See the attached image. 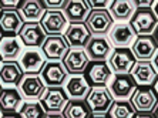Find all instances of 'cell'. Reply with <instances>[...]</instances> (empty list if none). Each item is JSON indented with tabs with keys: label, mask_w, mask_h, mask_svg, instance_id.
Returning a JSON list of instances; mask_svg holds the SVG:
<instances>
[{
	"label": "cell",
	"mask_w": 158,
	"mask_h": 118,
	"mask_svg": "<svg viewBox=\"0 0 158 118\" xmlns=\"http://www.w3.org/2000/svg\"><path fill=\"white\" fill-rule=\"evenodd\" d=\"M24 24L17 10H0V34L2 36H17Z\"/></svg>",
	"instance_id": "cb8c5ba5"
},
{
	"label": "cell",
	"mask_w": 158,
	"mask_h": 118,
	"mask_svg": "<svg viewBox=\"0 0 158 118\" xmlns=\"http://www.w3.org/2000/svg\"><path fill=\"white\" fill-rule=\"evenodd\" d=\"M90 13V7L85 0H67L66 7L63 9V14L70 23H84Z\"/></svg>",
	"instance_id": "d4e9b609"
},
{
	"label": "cell",
	"mask_w": 158,
	"mask_h": 118,
	"mask_svg": "<svg viewBox=\"0 0 158 118\" xmlns=\"http://www.w3.org/2000/svg\"><path fill=\"white\" fill-rule=\"evenodd\" d=\"M83 75L90 87H107L114 74L107 61H90Z\"/></svg>",
	"instance_id": "8992f818"
},
{
	"label": "cell",
	"mask_w": 158,
	"mask_h": 118,
	"mask_svg": "<svg viewBox=\"0 0 158 118\" xmlns=\"http://www.w3.org/2000/svg\"><path fill=\"white\" fill-rule=\"evenodd\" d=\"M90 60L85 54L84 48H70L66 57L63 59V64L66 67L67 73L73 75V74H83L87 68Z\"/></svg>",
	"instance_id": "44dd1931"
},
{
	"label": "cell",
	"mask_w": 158,
	"mask_h": 118,
	"mask_svg": "<svg viewBox=\"0 0 158 118\" xmlns=\"http://www.w3.org/2000/svg\"><path fill=\"white\" fill-rule=\"evenodd\" d=\"M0 118H20L17 114H15V112H9V114H3Z\"/></svg>",
	"instance_id": "8d00e7d4"
},
{
	"label": "cell",
	"mask_w": 158,
	"mask_h": 118,
	"mask_svg": "<svg viewBox=\"0 0 158 118\" xmlns=\"http://www.w3.org/2000/svg\"><path fill=\"white\" fill-rule=\"evenodd\" d=\"M44 118H64L63 114H46Z\"/></svg>",
	"instance_id": "74e56055"
},
{
	"label": "cell",
	"mask_w": 158,
	"mask_h": 118,
	"mask_svg": "<svg viewBox=\"0 0 158 118\" xmlns=\"http://www.w3.org/2000/svg\"><path fill=\"white\" fill-rule=\"evenodd\" d=\"M151 114H152V117H154V118H158V103H157V105H155V108L152 110V112H151Z\"/></svg>",
	"instance_id": "60d3db41"
},
{
	"label": "cell",
	"mask_w": 158,
	"mask_h": 118,
	"mask_svg": "<svg viewBox=\"0 0 158 118\" xmlns=\"http://www.w3.org/2000/svg\"><path fill=\"white\" fill-rule=\"evenodd\" d=\"M152 88H154V91H155V94L158 96V77H157V80H155V83H154V85H152Z\"/></svg>",
	"instance_id": "b9f144b4"
},
{
	"label": "cell",
	"mask_w": 158,
	"mask_h": 118,
	"mask_svg": "<svg viewBox=\"0 0 158 118\" xmlns=\"http://www.w3.org/2000/svg\"><path fill=\"white\" fill-rule=\"evenodd\" d=\"M70 47L63 36H47L41 46V51L47 61H63Z\"/></svg>",
	"instance_id": "9a60e30c"
},
{
	"label": "cell",
	"mask_w": 158,
	"mask_h": 118,
	"mask_svg": "<svg viewBox=\"0 0 158 118\" xmlns=\"http://www.w3.org/2000/svg\"><path fill=\"white\" fill-rule=\"evenodd\" d=\"M23 51V44L17 36H2L0 61H17Z\"/></svg>",
	"instance_id": "7402d4cb"
},
{
	"label": "cell",
	"mask_w": 158,
	"mask_h": 118,
	"mask_svg": "<svg viewBox=\"0 0 158 118\" xmlns=\"http://www.w3.org/2000/svg\"><path fill=\"white\" fill-rule=\"evenodd\" d=\"M132 108L135 112H152L158 103V96L152 87H137L134 94L130 98Z\"/></svg>",
	"instance_id": "7c38bea8"
},
{
	"label": "cell",
	"mask_w": 158,
	"mask_h": 118,
	"mask_svg": "<svg viewBox=\"0 0 158 118\" xmlns=\"http://www.w3.org/2000/svg\"><path fill=\"white\" fill-rule=\"evenodd\" d=\"M17 37L20 39L22 44L26 46V48H41L47 36L41 29L40 23H24Z\"/></svg>",
	"instance_id": "5bb4252c"
},
{
	"label": "cell",
	"mask_w": 158,
	"mask_h": 118,
	"mask_svg": "<svg viewBox=\"0 0 158 118\" xmlns=\"http://www.w3.org/2000/svg\"><path fill=\"white\" fill-rule=\"evenodd\" d=\"M107 115L108 118H135L137 112L130 101H114Z\"/></svg>",
	"instance_id": "f546056e"
},
{
	"label": "cell",
	"mask_w": 158,
	"mask_h": 118,
	"mask_svg": "<svg viewBox=\"0 0 158 118\" xmlns=\"http://www.w3.org/2000/svg\"><path fill=\"white\" fill-rule=\"evenodd\" d=\"M24 100L22 98L17 88H3L0 90V112L9 114L15 112L17 114Z\"/></svg>",
	"instance_id": "484cf974"
},
{
	"label": "cell",
	"mask_w": 158,
	"mask_h": 118,
	"mask_svg": "<svg viewBox=\"0 0 158 118\" xmlns=\"http://www.w3.org/2000/svg\"><path fill=\"white\" fill-rule=\"evenodd\" d=\"M44 7L40 0H24L17 9L23 23H40L44 14Z\"/></svg>",
	"instance_id": "4316f807"
},
{
	"label": "cell",
	"mask_w": 158,
	"mask_h": 118,
	"mask_svg": "<svg viewBox=\"0 0 158 118\" xmlns=\"http://www.w3.org/2000/svg\"><path fill=\"white\" fill-rule=\"evenodd\" d=\"M90 118H108V115L107 114H91Z\"/></svg>",
	"instance_id": "f35d334b"
},
{
	"label": "cell",
	"mask_w": 158,
	"mask_h": 118,
	"mask_svg": "<svg viewBox=\"0 0 158 118\" xmlns=\"http://www.w3.org/2000/svg\"><path fill=\"white\" fill-rule=\"evenodd\" d=\"M40 26L46 36H63L69 26V22L61 10H46L40 20Z\"/></svg>",
	"instance_id": "4fadbf2b"
},
{
	"label": "cell",
	"mask_w": 158,
	"mask_h": 118,
	"mask_svg": "<svg viewBox=\"0 0 158 118\" xmlns=\"http://www.w3.org/2000/svg\"><path fill=\"white\" fill-rule=\"evenodd\" d=\"M135 118H154L151 112H138L135 115Z\"/></svg>",
	"instance_id": "e575fe53"
},
{
	"label": "cell",
	"mask_w": 158,
	"mask_h": 118,
	"mask_svg": "<svg viewBox=\"0 0 158 118\" xmlns=\"http://www.w3.org/2000/svg\"><path fill=\"white\" fill-rule=\"evenodd\" d=\"M134 11H135V6L132 0H114L108 7V13L113 22L117 23H128Z\"/></svg>",
	"instance_id": "83f0119b"
},
{
	"label": "cell",
	"mask_w": 158,
	"mask_h": 118,
	"mask_svg": "<svg viewBox=\"0 0 158 118\" xmlns=\"http://www.w3.org/2000/svg\"><path fill=\"white\" fill-rule=\"evenodd\" d=\"M138 85L135 84L131 74H118L113 75L111 81L108 83L107 88L110 91L114 101H130L131 96L137 90Z\"/></svg>",
	"instance_id": "3957f363"
},
{
	"label": "cell",
	"mask_w": 158,
	"mask_h": 118,
	"mask_svg": "<svg viewBox=\"0 0 158 118\" xmlns=\"http://www.w3.org/2000/svg\"><path fill=\"white\" fill-rule=\"evenodd\" d=\"M85 103L91 114H107L111 104L114 103V98L111 97L107 87H91Z\"/></svg>",
	"instance_id": "ba28073f"
},
{
	"label": "cell",
	"mask_w": 158,
	"mask_h": 118,
	"mask_svg": "<svg viewBox=\"0 0 158 118\" xmlns=\"http://www.w3.org/2000/svg\"><path fill=\"white\" fill-rule=\"evenodd\" d=\"M22 77L23 71L17 61H0V85L16 88Z\"/></svg>",
	"instance_id": "603a6c76"
},
{
	"label": "cell",
	"mask_w": 158,
	"mask_h": 118,
	"mask_svg": "<svg viewBox=\"0 0 158 118\" xmlns=\"http://www.w3.org/2000/svg\"><path fill=\"white\" fill-rule=\"evenodd\" d=\"M69 75L70 74L67 73L63 61H47L40 71V77L46 87H63Z\"/></svg>",
	"instance_id": "30bf717a"
},
{
	"label": "cell",
	"mask_w": 158,
	"mask_h": 118,
	"mask_svg": "<svg viewBox=\"0 0 158 118\" xmlns=\"http://www.w3.org/2000/svg\"><path fill=\"white\" fill-rule=\"evenodd\" d=\"M63 88L66 91L69 100H85L91 87L83 74H73V75H69Z\"/></svg>",
	"instance_id": "d6986e66"
},
{
	"label": "cell",
	"mask_w": 158,
	"mask_h": 118,
	"mask_svg": "<svg viewBox=\"0 0 158 118\" xmlns=\"http://www.w3.org/2000/svg\"><path fill=\"white\" fill-rule=\"evenodd\" d=\"M152 10H154L155 16H157V18H158V2H155V4H154V7H152Z\"/></svg>",
	"instance_id": "7bdbcfd3"
},
{
	"label": "cell",
	"mask_w": 158,
	"mask_h": 118,
	"mask_svg": "<svg viewBox=\"0 0 158 118\" xmlns=\"http://www.w3.org/2000/svg\"><path fill=\"white\" fill-rule=\"evenodd\" d=\"M69 101L70 100L63 87H47L39 103L41 104L46 114H61Z\"/></svg>",
	"instance_id": "7a4b0ae2"
},
{
	"label": "cell",
	"mask_w": 158,
	"mask_h": 118,
	"mask_svg": "<svg viewBox=\"0 0 158 118\" xmlns=\"http://www.w3.org/2000/svg\"><path fill=\"white\" fill-rule=\"evenodd\" d=\"M16 88L20 92L23 100L39 101L47 87L44 85L40 74H23Z\"/></svg>",
	"instance_id": "5b68a950"
},
{
	"label": "cell",
	"mask_w": 158,
	"mask_h": 118,
	"mask_svg": "<svg viewBox=\"0 0 158 118\" xmlns=\"http://www.w3.org/2000/svg\"><path fill=\"white\" fill-rule=\"evenodd\" d=\"M130 50L137 61H151L157 54L158 47L152 36H137Z\"/></svg>",
	"instance_id": "ac0fdd59"
},
{
	"label": "cell",
	"mask_w": 158,
	"mask_h": 118,
	"mask_svg": "<svg viewBox=\"0 0 158 118\" xmlns=\"http://www.w3.org/2000/svg\"><path fill=\"white\" fill-rule=\"evenodd\" d=\"M17 115L20 118H44L46 111L39 101H24L19 110Z\"/></svg>",
	"instance_id": "4dcf8cb0"
},
{
	"label": "cell",
	"mask_w": 158,
	"mask_h": 118,
	"mask_svg": "<svg viewBox=\"0 0 158 118\" xmlns=\"http://www.w3.org/2000/svg\"><path fill=\"white\" fill-rule=\"evenodd\" d=\"M17 63L23 74H40L47 60L41 48H26L24 51H22Z\"/></svg>",
	"instance_id": "8fae6325"
},
{
	"label": "cell",
	"mask_w": 158,
	"mask_h": 118,
	"mask_svg": "<svg viewBox=\"0 0 158 118\" xmlns=\"http://www.w3.org/2000/svg\"><path fill=\"white\" fill-rule=\"evenodd\" d=\"M63 37L70 48H84L91 34L84 23H70Z\"/></svg>",
	"instance_id": "ffe728a7"
},
{
	"label": "cell",
	"mask_w": 158,
	"mask_h": 118,
	"mask_svg": "<svg viewBox=\"0 0 158 118\" xmlns=\"http://www.w3.org/2000/svg\"><path fill=\"white\" fill-rule=\"evenodd\" d=\"M84 24L91 36H107L114 26V22L108 13V9H96L90 10Z\"/></svg>",
	"instance_id": "277c9868"
},
{
	"label": "cell",
	"mask_w": 158,
	"mask_h": 118,
	"mask_svg": "<svg viewBox=\"0 0 158 118\" xmlns=\"http://www.w3.org/2000/svg\"><path fill=\"white\" fill-rule=\"evenodd\" d=\"M152 39H154V41H155V44H157V47H158V24H157V27H155V30L152 31Z\"/></svg>",
	"instance_id": "d590c367"
},
{
	"label": "cell",
	"mask_w": 158,
	"mask_h": 118,
	"mask_svg": "<svg viewBox=\"0 0 158 118\" xmlns=\"http://www.w3.org/2000/svg\"><path fill=\"white\" fill-rule=\"evenodd\" d=\"M0 39H2V34H0Z\"/></svg>",
	"instance_id": "bcb514c9"
},
{
	"label": "cell",
	"mask_w": 158,
	"mask_h": 118,
	"mask_svg": "<svg viewBox=\"0 0 158 118\" xmlns=\"http://www.w3.org/2000/svg\"><path fill=\"white\" fill-rule=\"evenodd\" d=\"M0 90H2V85H0Z\"/></svg>",
	"instance_id": "f6af8a7d"
},
{
	"label": "cell",
	"mask_w": 158,
	"mask_h": 118,
	"mask_svg": "<svg viewBox=\"0 0 158 118\" xmlns=\"http://www.w3.org/2000/svg\"><path fill=\"white\" fill-rule=\"evenodd\" d=\"M130 74L138 87H152L158 77L152 61H137Z\"/></svg>",
	"instance_id": "e0dca14e"
},
{
	"label": "cell",
	"mask_w": 158,
	"mask_h": 118,
	"mask_svg": "<svg viewBox=\"0 0 158 118\" xmlns=\"http://www.w3.org/2000/svg\"><path fill=\"white\" fill-rule=\"evenodd\" d=\"M135 39V33L128 23H117L111 27L108 33V40L115 48H130Z\"/></svg>",
	"instance_id": "2e32d148"
},
{
	"label": "cell",
	"mask_w": 158,
	"mask_h": 118,
	"mask_svg": "<svg viewBox=\"0 0 158 118\" xmlns=\"http://www.w3.org/2000/svg\"><path fill=\"white\" fill-rule=\"evenodd\" d=\"M128 24L135 36H151L158 24V18L152 9H135Z\"/></svg>",
	"instance_id": "6da1fadb"
},
{
	"label": "cell",
	"mask_w": 158,
	"mask_h": 118,
	"mask_svg": "<svg viewBox=\"0 0 158 118\" xmlns=\"http://www.w3.org/2000/svg\"><path fill=\"white\" fill-rule=\"evenodd\" d=\"M135 9H152L155 4V0H132Z\"/></svg>",
	"instance_id": "836d02e7"
},
{
	"label": "cell",
	"mask_w": 158,
	"mask_h": 118,
	"mask_svg": "<svg viewBox=\"0 0 158 118\" xmlns=\"http://www.w3.org/2000/svg\"><path fill=\"white\" fill-rule=\"evenodd\" d=\"M135 63L137 60L130 48H113V53L110 54L108 61H107L114 75L130 74Z\"/></svg>",
	"instance_id": "52a82bcc"
},
{
	"label": "cell",
	"mask_w": 158,
	"mask_h": 118,
	"mask_svg": "<svg viewBox=\"0 0 158 118\" xmlns=\"http://www.w3.org/2000/svg\"><path fill=\"white\" fill-rule=\"evenodd\" d=\"M61 114L64 118H90L91 111L85 100H70Z\"/></svg>",
	"instance_id": "f1b7e54d"
},
{
	"label": "cell",
	"mask_w": 158,
	"mask_h": 118,
	"mask_svg": "<svg viewBox=\"0 0 158 118\" xmlns=\"http://www.w3.org/2000/svg\"><path fill=\"white\" fill-rule=\"evenodd\" d=\"M0 117H2V112H0Z\"/></svg>",
	"instance_id": "ee69618b"
},
{
	"label": "cell",
	"mask_w": 158,
	"mask_h": 118,
	"mask_svg": "<svg viewBox=\"0 0 158 118\" xmlns=\"http://www.w3.org/2000/svg\"><path fill=\"white\" fill-rule=\"evenodd\" d=\"M88 4L90 10H96V9H108L111 6V0H85Z\"/></svg>",
	"instance_id": "d6a6232c"
},
{
	"label": "cell",
	"mask_w": 158,
	"mask_h": 118,
	"mask_svg": "<svg viewBox=\"0 0 158 118\" xmlns=\"http://www.w3.org/2000/svg\"><path fill=\"white\" fill-rule=\"evenodd\" d=\"M44 10H61L66 7L67 0H41Z\"/></svg>",
	"instance_id": "1f68e13d"
},
{
	"label": "cell",
	"mask_w": 158,
	"mask_h": 118,
	"mask_svg": "<svg viewBox=\"0 0 158 118\" xmlns=\"http://www.w3.org/2000/svg\"><path fill=\"white\" fill-rule=\"evenodd\" d=\"M152 60H154V63H152V64H154V67H155V70H157V71H158V51H157V54H155V55H154V59H152Z\"/></svg>",
	"instance_id": "ab89813d"
},
{
	"label": "cell",
	"mask_w": 158,
	"mask_h": 118,
	"mask_svg": "<svg viewBox=\"0 0 158 118\" xmlns=\"http://www.w3.org/2000/svg\"><path fill=\"white\" fill-rule=\"evenodd\" d=\"M84 51L90 61H107L113 53V46L107 36H91L84 46Z\"/></svg>",
	"instance_id": "9c48e42d"
}]
</instances>
